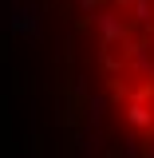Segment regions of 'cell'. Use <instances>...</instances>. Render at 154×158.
I'll use <instances>...</instances> for the list:
<instances>
[{
    "label": "cell",
    "instance_id": "1",
    "mask_svg": "<svg viewBox=\"0 0 154 158\" xmlns=\"http://www.w3.org/2000/svg\"><path fill=\"white\" fill-rule=\"evenodd\" d=\"M99 32V44H103V52H115L119 44L127 48L131 44V24H127V12H119V8H99L95 16H91Z\"/></svg>",
    "mask_w": 154,
    "mask_h": 158
},
{
    "label": "cell",
    "instance_id": "2",
    "mask_svg": "<svg viewBox=\"0 0 154 158\" xmlns=\"http://www.w3.org/2000/svg\"><path fill=\"white\" fill-rule=\"evenodd\" d=\"M123 52H127V67H131L135 75L154 79V48L146 44V40H131Z\"/></svg>",
    "mask_w": 154,
    "mask_h": 158
},
{
    "label": "cell",
    "instance_id": "3",
    "mask_svg": "<svg viewBox=\"0 0 154 158\" xmlns=\"http://www.w3.org/2000/svg\"><path fill=\"white\" fill-rule=\"evenodd\" d=\"M127 123L135 127V131H154V107L150 103H127Z\"/></svg>",
    "mask_w": 154,
    "mask_h": 158
},
{
    "label": "cell",
    "instance_id": "4",
    "mask_svg": "<svg viewBox=\"0 0 154 158\" xmlns=\"http://www.w3.org/2000/svg\"><path fill=\"white\" fill-rule=\"evenodd\" d=\"M99 67H103V75H107V79H119L123 71H131V67H127V52H123V48L103 52V56H99Z\"/></svg>",
    "mask_w": 154,
    "mask_h": 158
},
{
    "label": "cell",
    "instance_id": "5",
    "mask_svg": "<svg viewBox=\"0 0 154 158\" xmlns=\"http://www.w3.org/2000/svg\"><path fill=\"white\" fill-rule=\"evenodd\" d=\"M131 16H135V24L150 28L154 24V0H135V4H131Z\"/></svg>",
    "mask_w": 154,
    "mask_h": 158
},
{
    "label": "cell",
    "instance_id": "6",
    "mask_svg": "<svg viewBox=\"0 0 154 158\" xmlns=\"http://www.w3.org/2000/svg\"><path fill=\"white\" fill-rule=\"evenodd\" d=\"M87 115H91V123L103 115V99H91V103H87Z\"/></svg>",
    "mask_w": 154,
    "mask_h": 158
}]
</instances>
